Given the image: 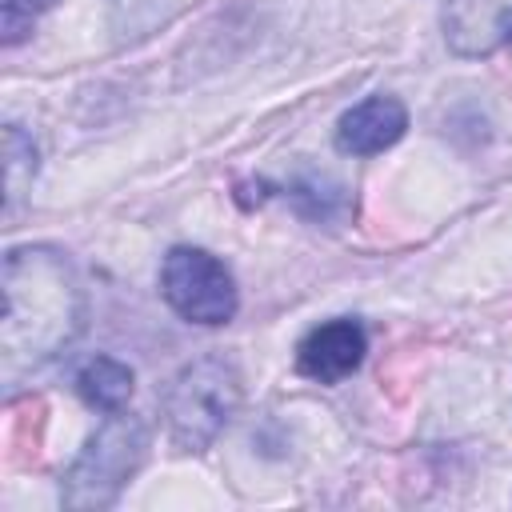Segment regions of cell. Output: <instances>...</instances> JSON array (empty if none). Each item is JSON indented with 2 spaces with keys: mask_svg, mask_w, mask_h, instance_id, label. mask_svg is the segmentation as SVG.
Masks as SVG:
<instances>
[{
  "mask_svg": "<svg viewBox=\"0 0 512 512\" xmlns=\"http://www.w3.org/2000/svg\"><path fill=\"white\" fill-rule=\"evenodd\" d=\"M244 396L240 368L228 356H200L184 364L164 388V424L180 452H204L236 416Z\"/></svg>",
  "mask_w": 512,
  "mask_h": 512,
  "instance_id": "obj_3",
  "label": "cell"
},
{
  "mask_svg": "<svg viewBox=\"0 0 512 512\" xmlns=\"http://www.w3.org/2000/svg\"><path fill=\"white\" fill-rule=\"evenodd\" d=\"M288 200H292V208L304 216V220H344L348 216V208H352V200H348V188L344 184H336L332 176H324V172H304V176H296L292 184H288Z\"/></svg>",
  "mask_w": 512,
  "mask_h": 512,
  "instance_id": "obj_9",
  "label": "cell"
},
{
  "mask_svg": "<svg viewBox=\"0 0 512 512\" xmlns=\"http://www.w3.org/2000/svg\"><path fill=\"white\" fill-rule=\"evenodd\" d=\"M4 4H16V8H24V12H32V16H36V12H44V8H52L56 0H4Z\"/></svg>",
  "mask_w": 512,
  "mask_h": 512,
  "instance_id": "obj_11",
  "label": "cell"
},
{
  "mask_svg": "<svg viewBox=\"0 0 512 512\" xmlns=\"http://www.w3.org/2000/svg\"><path fill=\"white\" fill-rule=\"evenodd\" d=\"M132 388H136V372L116 360V356H92L80 372H76V392L88 408L96 412H124V404L132 400Z\"/></svg>",
  "mask_w": 512,
  "mask_h": 512,
  "instance_id": "obj_8",
  "label": "cell"
},
{
  "mask_svg": "<svg viewBox=\"0 0 512 512\" xmlns=\"http://www.w3.org/2000/svg\"><path fill=\"white\" fill-rule=\"evenodd\" d=\"M148 444H152V432L140 416L108 412L104 424L80 448V456L68 464V472L60 480V504L76 508V512L112 508L120 500L124 484L148 460Z\"/></svg>",
  "mask_w": 512,
  "mask_h": 512,
  "instance_id": "obj_2",
  "label": "cell"
},
{
  "mask_svg": "<svg viewBox=\"0 0 512 512\" xmlns=\"http://www.w3.org/2000/svg\"><path fill=\"white\" fill-rule=\"evenodd\" d=\"M368 352V332L352 316H336L316 324L300 344H296V372L316 380V384H340L348 380Z\"/></svg>",
  "mask_w": 512,
  "mask_h": 512,
  "instance_id": "obj_5",
  "label": "cell"
},
{
  "mask_svg": "<svg viewBox=\"0 0 512 512\" xmlns=\"http://www.w3.org/2000/svg\"><path fill=\"white\" fill-rule=\"evenodd\" d=\"M0 360L12 388L24 372L56 360L84 332V284L72 260L48 244H24L4 256Z\"/></svg>",
  "mask_w": 512,
  "mask_h": 512,
  "instance_id": "obj_1",
  "label": "cell"
},
{
  "mask_svg": "<svg viewBox=\"0 0 512 512\" xmlns=\"http://www.w3.org/2000/svg\"><path fill=\"white\" fill-rule=\"evenodd\" d=\"M4 212H16L24 188L36 176V144L20 124H4Z\"/></svg>",
  "mask_w": 512,
  "mask_h": 512,
  "instance_id": "obj_10",
  "label": "cell"
},
{
  "mask_svg": "<svg viewBox=\"0 0 512 512\" xmlns=\"http://www.w3.org/2000/svg\"><path fill=\"white\" fill-rule=\"evenodd\" d=\"M160 296L176 316H184L188 324H208V328L228 324L240 308V292H236L228 264L192 244H180L164 256Z\"/></svg>",
  "mask_w": 512,
  "mask_h": 512,
  "instance_id": "obj_4",
  "label": "cell"
},
{
  "mask_svg": "<svg viewBox=\"0 0 512 512\" xmlns=\"http://www.w3.org/2000/svg\"><path fill=\"white\" fill-rule=\"evenodd\" d=\"M408 132V108L396 96H368L352 104L336 124V148L344 156H376Z\"/></svg>",
  "mask_w": 512,
  "mask_h": 512,
  "instance_id": "obj_6",
  "label": "cell"
},
{
  "mask_svg": "<svg viewBox=\"0 0 512 512\" xmlns=\"http://www.w3.org/2000/svg\"><path fill=\"white\" fill-rule=\"evenodd\" d=\"M444 36L460 56H488L512 40V0H448Z\"/></svg>",
  "mask_w": 512,
  "mask_h": 512,
  "instance_id": "obj_7",
  "label": "cell"
}]
</instances>
